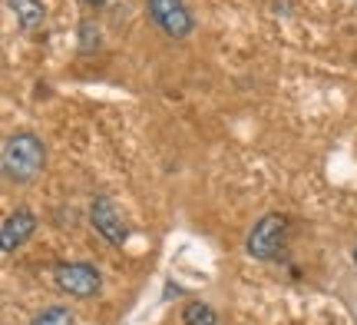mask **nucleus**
<instances>
[{
	"label": "nucleus",
	"mask_w": 357,
	"mask_h": 325,
	"mask_svg": "<svg viewBox=\"0 0 357 325\" xmlns=\"http://www.w3.org/2000/svg\"><path fill=\"white\" fill-rule=\"evenodd\" d=\"M89 226H93L109 246H126V239H129L126 216H123V209L116 206L109 196H96V199L89 203Z\"/></svg>",
	"instance_id": "39448f33"
},
{
	"label": "nucleus",
	"mask_w": 357,
	"mask_h": 325,
	"mask_svg": "<svg viewBox=\"0 0 357 325\" xmlns=\"http://www.w3.org/2000/svg\"><path fill=\"white\" fill-rule=\"evenodd\" d=\"M33 233H37V216L30 209H13L10 216L3 219V226H0V246L10 256L13 249H20Z\"/></svg>",
	"instance_id": "423d86ee"
},
{
	"label": "nucleus",
	"mask_w": 357,
	"mask_h": 325,
	"mask_svg": "<svg viewBox=\"0 0 357 325\" xmlns=\"http://www.w3.org/2000/svg\"><path fill=\"white\" fill-rule=\"evenodd\" d=\"M83 3H89V7H102V3H109V0H83Z\"/></svg>",
	"instance_id": "9b49d317"
},
{
	"label": "nucleus",
	"mask_w": 357,
	"mask_h": 325,
	"mask_svg": "<svg viewBox=\"0 0 357 325\" xmlns=\"http://www.w3.org/2000/svg\"><path fill=\"white\" fill-rule=\"evenodd\" d=\"M182 322L185 325H218V315L212 305H205V302H189L185 309H182Z\"/></svg>",
	"instance_id": "6e6552de"
},
{
	"label": "nucleus",
	"mask_w": 357,
	"mask_h": 325,
	"mask_svg": "<svg viewBox=\"0 0 357 325\" xmlns=\"http://www.w3.org/2000/svg\"><path fill=\"white\" fill-rule=\"evenodd\" d=\"M146 13L169 40H185L195 30V17L185 0H146Z\"/></svg>",
	"instance_id": "20e7f679"
},
{
	"label": "nucleus",
	"mask_w": 357,
	"mask_h": 325,
	"mask_svg": "<svg viewBox=\"0 0 357 325\" xmlns=\"http://www.w3.org/2000/svg\"><path fill=\"white\" fill-rule=\"evenodd\" d=\"M30 325H73V312L63 309V305H50V309H43V312L33 315Z\"/></svg>",
	"instance_id": "1a4fd4ad"
},
{
	"label": "nucleus",
	"mask_w": 357,
	"mask_h": 325,
	"mask_svg": "<svg viewBox=\"0 0 357 325\" xmlns=\"http://www.w3.org/2000/svg\"><path fill=\"white\" fill-rule=\"evenodd\" d=\"M79 47H83V53H89L93 47H100V27H93L89 20L79 24Z\"/></svg>",
	"instance_id": "9d476101"
},
{
	"label": "nucleus",
	"mask_w": 357,
	"mask_h": 325,
	"mask_svg": "<svg viewBox=\"0 0 357 325\" xmlns=\"http://www.w3.org/2000/svg\"><path fill=\"white\" fill-rule=\"evenodd\" d=\"M53 282L73 299H96L102 289V275L93 262H60L53 269Z\"/></svg>",
	"instance_id": "7ed1b4c3"
},
{
	"label": "nucleus",
	"mask_w": 357,
	"mask_h": 325,
	"mask_svg": "<svg viewBox=\"0 0 357 325\" xmlns=\"http://www.w3.org/2000/svg\"><path fill=\"white\" fill-rule=\"evenodd\" d=\"M7 7L13 10V17H17V24L24 27V30H40L43 27V20H47V10H43V3L40 0H7Z\"/></svg>",
	"instance_id": "0eeeda50"
},
{
	"label": "nucleus",
	"mask_w": 357,
	"mask_h": 325,
	"mask_svg": "<svg viewBox=\"0 0 357 325\" xmlns=\"http://www.w3.org/2000/svg\"><path fill=\"white\" fill-rule=\"evenodd\" d=\"M284 236H288V216L265 212V216L252 226V233L245 239V249H248L252 259L271 262V259H278V252L284 249Z\"/></svg>",
	"instance_id": "f03ea898"
},
{
	"label": "nucleus",
	"mask_w": 357,
	"mask_h": 325,
	"mask_svg": "<svg viewBox=\"0 0 357 325\" xmlns=\"http://www.w3.org/2000/svg\"><path fill=\"white\" fill-rule=\"evenodd\" d=\"M354 266H357V246H354Z\"/></svg>",
	"instance_id": "f8f14e48"
},
{
	"label": "nucleus",
	"mask_w": 357,
	"mask_h": 325,
	"mask_svg": "<svg viewBox=\"0 0 357 325\" xmlns=\"http://www.w3.org/2000/svg\"><path fill=\"white\" fill-rule=\"evenodd\" d=\"M0 163H3V176L10 182H33L47 166V146L37 133H10L3 140V153H0Z\"/></svg>",
	"instance_id": "f257e3e1"
}]
</instances>
